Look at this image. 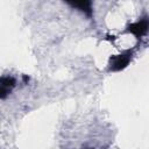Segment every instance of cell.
I'll list each match as a JSON object with an SVG mask.
<instances>
[{"label": "cell", "instance_id": "3", "mask_svg": "<svg viewBox=\"0 0 149 149\" xmlns=\"http://www.w3.org/2000/svg\"><path fill=\"white\" fill-rule=\"evenodd\" d=\"M16 85V80L12 76L0 77V99L7 98Z\"/></svg>", "mask_w": 149, "mask_h": 149}, {"label": "cell", "instance_id": "1", "mask_svg": "<svg viewBox=\"0 0 149 149\" xmlns=\"http://www.w3.org/2000/svg\"><path fill=\"white\" fill-rule=\"evenodd\" d=\"M133 54H134V50L128 49V50L122 51V52L119 54V55H113V56H111L109 63H108L109 71L116 72V71H121V70H123L125 68H127L128 64H129V62L132 61Z\"/></svg>", "mask_w": 149, "mask_h": 149}, {"label": "cell", "instance_id": "2", "mask_svg": "<svg viewBox=\"0 0 149 149\" xmlns=\"http://www.w3.org/2000/svg\"><path fill=\"white\" fill-rule=\"evenodd\" d=\"M147 31H148V19H147V16L137 20L134 23H130L126 29V33L133 34L136 38L143 37L147 34Z\"/></svg>", "mask_w": 149, "mask_h": 149}, {"label": "cell", "instance_id": "4", "mask_svg": "<svg viewBox=\"0 0 149 149\" xmlns=\"http://www.w3.org/2000/svg\"><path fill=\"white\" fill-rule=\"evenodd\" d=\"M71 7L77 8L81 13H84L86 16L92 17L93 15V9H92V2L91 1H69L68 2Z\"/></svg>", "mask_w": 149, "mask_h": 149}]
</instances>
